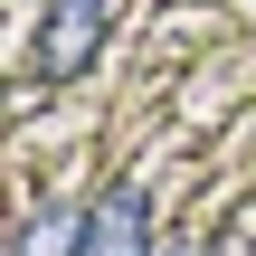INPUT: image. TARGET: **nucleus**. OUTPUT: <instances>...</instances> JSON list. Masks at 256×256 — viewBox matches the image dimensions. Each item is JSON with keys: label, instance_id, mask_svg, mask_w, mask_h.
I'll return each instance as SVG.
<instances>
[{"label": "nucleus", "instance_id": "3", "mask_svg": "<svg viewBox=\"0 0 256 256\" xmlns=\"http://www.w3.org/2000/svg\"><path fill=\"white\" fill-rule=\"evenodd\" d=\"M10 256H86V209H28Z\"/></svg>", "mask_w": 256, "mask_h": 256}, {"label": "nucleus", "instance_id": "2", "mask_svg": "<svg viewBox=\"0 0 256 256\" xmlns=\"http://www.w3.org/2000/svg\"><path fill=\"white\" fill-rule=\"evenodd\" d=\"M86 256H152V190L142 180H104L86 200Z\"/></svg>", "mask_w": 256, "mask_h": 256}, {"label": "nucleus", "instance_id": "1", "mask_svg": "<svg viewBox=\"0 0 256 256\" xmlns=\"http://www.w3.org/2000/svg\"><path fill=\"white\" fill-rule=\"evenodd\" d=\"M104 28H114V0H48V19H38V86L86 76Z\"/></svg>", "mask_w": 256, "mask_h": 256}]
</instances>
